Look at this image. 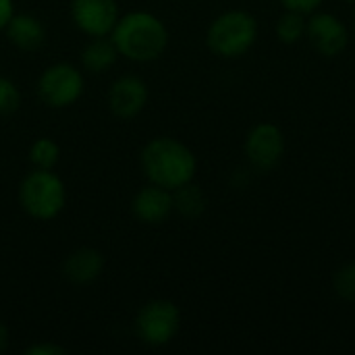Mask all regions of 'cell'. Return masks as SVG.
Wrapping results in <instances>:
<instances>
[{
    "label": "cell",
    "instance_id": "1",
    "mask_svg": "<svg viewBox=\"0 0 355 355\" xmlns=\"http://www.w3.org/2000/svg\"><path fill=\"white\" fill-rule=\"evenodd\" d=\"M141 171L148 183L175 191L196 179L198 158L193 150L177 137L160 135L150 139L139 154Z\"/></svg>",
    "mask_w": 355,
    "mask_h": 355
},
{
    "label": "cell",
    "instance_id": "2",
    "mask_svg": "<svg viewBox=\"0 0 355 355\" xmlns=\"http://www.w3.org/2000/svg\"><path fill=\"white\" fill-rule=\"evenodd\" d=\"M168 29L160 17L146 10H133L121 15L110 40L114 42L119 56L133 62H154L168 48Z\"/></svg>",
    "mask_w": 355,
    "mask_h": 355
},
{
    "label": "cell",
    "instance_id": "3",
    "mask_svg": "<svg viewBox=\"0 0 355 355\" xmlns=\"http://www.w3.org/2000/svg\"><path fill=\"white\" fill-rule=\"evenodd\" d=\"M260 25L258 19L241 8L220 12L206 31L208 50L225 60H235L245 56L258 42Z\"/></svg>",
    "mask_w": 355,
    "mask_h": 355
},
{
    "label": "cell",
    "instance_id": "4",
    "mask_svg": "<svg viewBox=\"0 0 355 355\" xmlns=\"http://www.w3.org/2000/svg\"><path fill=\"white\" fill-rule=\"evenodd\" d=\"M19 206L35 220H54L67 206V187L54 168H31L17 189Z\"/></svg>",
    "mask_w": 355,
    "mask_h": 355
},
{
    "label": "cell",
    "instance_id": "5",
    "mask_svg": "<svg viewBox=\"0 0 355 355\" xmlns=\"http://www.w3.org/2000/svg\"><path fill=\"white\" fill-rule=\"evenodd\" d=\"M181 331V310L171 300H152L135 316V333L148 347L168 345Z\"/></svg>",
    "mask_w": 355,
    "mask_h": 355
},
{
    "label": "cell",
    "instance_id": "6",
    "mask_svg": "<svg viewBox=\"0 0 355 355\" xmlns=\"http://www.w3.org/2000/svg\"><path fill=\"white\" fill-rule=\"evenodd\" d=\"M85 89L83 71L71 62H54L46 67L37 79L40 100L54 110L73 106Z\"/></svg>",
    "mask_w": 355,
    "mask_h": 355
},
{
    "label": "cell",
    "instance_id": "7",
    "mask_svg": "<svg viewBox=\"0 0 355 355\" xmlns=\"http://www.w3.org/2000/svg\"><path fill=\"white\" fill-rule=\"evenodd\" d=\"M285 135L279 125L270 121L256 123L243 141V152L250 162V166L258 173H270L275 171L283 156H285Z\"/></svg>",
    "mask_w": 355,
    "mask_h": 355
},
{
    "label": "cell",
    "instance_id": "8",
    "mask_svg": "<svg viewBox=\"0 0 355 355\" xmlns=\"http://www.w3.org/2000/svg\"><path fill=\"white\" fill-rule=\"evenodd\" d=\"M306 37L320 56L335 58L341 52H345L349 44V29L337 15L322 12L318 8L316 12L308 15Z\"/></svg>",
    "mask_w": 355,
    "mask_h": 355
},
{
    "label": "cell",
    "instance_id": "9",
    "mask_svg": "<svg viewBox=\"0 0 355 355\" xmlns=\"http://www.w3.org/2000/svg\"><path fill=\"white\" fill-rule=\"evenodd\" d=\"M119 17L116 0H71V19L87 37L110 35Z\"/></svg>",
    "mask_w": 355,
    "mask_h": 355
},
{
    "label": "cell",
    "instance_id": "10",
    "mask_svg": "<svg viewBox=\"0 0 355 355\" xmlns=\"http://www.w3.org/2000/svg\"><path fill=\"white\" fill-rule=\"evenodd\" d=\"M150 89L144 79L123 75L112 81L108 89V108L119 119H135L148 104Z\"/></svg>",
    "mask_w": 355,
    "mask_h": 355
},
{
    "label": "cell",
    "instance_id": "11",
    "mask_svg": "<svg viewBox=\"0 0 355 355\" xmlns=\"http://www.w3.org/2000/svg\"><path fill=\"white\" fill-rule=\"evenodd\" d=\"M131 212L144 225H152V227L162 225L175 212L173 191H168L160 185L148 183L133 196Z\"/></svg>",
    "mask_w": 355,
    "mask_h": 355
},
{
    "label": "cell",
    "instance_id": "12",
    "mask_svg": "<svg viewBox=\"0 0 355 355\" xmlns=\"http://www.w3.org/2000/svg\"><path fill=\"white\" fill-rule=\"evenodd\" d=\"M104 270V256L96 248H77L62 262V275L73 285H89Z\"/></svg>",
    "mask_w": 355,
    "mask_h": 355
},
{
    "label": "cell",
    "instance_id": "13",
    "mask_svg": "<svg viewBox=\"0 0 355 355\" xmlns=\"http://www.w3.org/2000/svg\"><path fill=\"white\" fill-rule=\"evenodd\" d=\"M8 42L19 50H37L46 40L44 23L27 12H15L8 25L4 27Z\"/></svg>",
    "mask_w": 355,
    "mask_h": 355
},
{
    "label": "cell",
    "instance_id": "14",
    "mask_svg": "<svg viewBox=\"0 0 355 355\" xmlns=\"http://www.w3.org/2000/svg\"><path fill=\"white\" fill-rule=\"evenodd\" d=\"M119 58V50L114 46V42L110 40V35H102V37H92L81 54H79V62L83 67V71L87 73H106L114 67Z\"/></svg>",
    "mask_w": 355,
    "mask_h": 355
},
{
    "label": "cell",
    "instance_id": "15",
    "mask_svg": "<svg viewBox=\"0 0 355 355\" xmlns=\"http://www.w3.org/2000/svg\"><path fill=\"white\" fill-rule=\"evenodd\" d=\"M173 202H175V212H179L185 218H198L206 212V196L204 191L191 183L179 187L173 191Z\"/></svg>",
    "mask_w": 355,
    "mask_h": 355
},
{
    "label": "cell",
    "instance_id": "16",
    "mask_svg": "<svg viewBox=\"0 0 355 355\" xmlns=\"http://www.w3.org/2000/svg\"><path fill=\"white\" fill-rule=\"evenodd\" d=\"M306 27H308V15L285 10L275 25V33L281 44L295 46L306 37Z\"/></svg>",
    "mask_w": 355,
    "mask_h": 355
},
{
    "label": "cell",
    "instance_id": "17",
    "mask_svg": "<svg viewBox=\"0 0 355 355\" xmlns=\"http://www.w3.org/2000/svg\"><path fill=\"white\" fill-rule=\"evenodd\" d=\"M60 158V148L52 137H37L29 146V162L33 168H54Z\"/></svg>",
    "mask_w": 355,
    "mask_h": 355
},
{
    "label": "cell",
    "instance_id": "18",
    "mask_svg": "<svg viewBox=\"0 0 355 355\" xmlns=\"http://www.w3.org/2000/svg\"><path fill=\"white\" fill-rule=\"evenodd\" d=\"M333 291L339 300L355 304V260L343 264L333 277Z\"/></svg>",
    "mask_w": 355,
    "mask_h": 355
},
{
    "label": "cell",
    "instance_id": "19",
    "mask_svg": "<svg viewBox=\"0 0 355 355\" xmlns=\"http://www.w3.org/2000/svg\"><path fill=\"white\" fill-rule=\"evenodd\" d=\"M21 108V89L6 77H0V116H10Z\"/></svg>",
    "mask_w": 355,
    "mask_h": 355
},
{
    "label": "cell",
    "instance_id": "20",
    "mask_svg": "<svg viewBox=\"0 0 355 355\" xmlns=\"http://www.w3.org/2000/svg\"><path fill=\"white\" fill-rule=\"evenodd\" d=\"M324 0H279V4L285 10H293V12H302V15H312L322 6Z\"/></svg>",
    "mask_w": 355,
    "mask_h": 355
},
{
    "label": "cell",
    "instance_id": "21",
    "mask_svg": "<svg viewBox=\"0 0 355 355\" xmlns=\"http://www.w3.org/2000/svg\"><path fill=\"white\" fill-rule=\"evenodd\" d=\"M67 347L52 343V341H42V343H33L25 349V355H64Z\"/></svg>",
    "mask_w": 355,
    "mask_h": 355
},
{
    "label": "cell",
    "instance_id": "22",
    "mask_svg": "<svg viewBox=\"0 0 355 355\" xmlns=\"http://www.w3.org/2000/svg\"><path fill=\"white\" fill-rule=\"evenodd\" d=\"M12 15H15V0H0V31H4Z\"/></svg>",
    "mask_w": 355,
    "mask_h": 355
},
{
    "label": "cell",
    "instance_id": "23",
    "mask_svg": "<svg viewBox=\"0 0 355 355\" xmlns=\"http://www.w3.org/2000/svg\"><path fill=\"white\" fill-rule=\"evenodd\" d=\"M6 345H8V329H6V324L0 320V354L6 349Z\"/></svg>",
    "mask_w": 355,
    "mask_h": 355
},
{
    "label": "cell",
    "instance_id": "24",
    "mask_svg": "<svg viewBox=\"0 0 355 355\" xmlns=\"http://www.w3.org/2000/svg\"><path fill=\"white\" fill-rule=\"evenodd\" d=\"M352 27H354V33H355V12H354V21H352Z\"/></svg>",
    "mask_w": 355,
    "mask_h": 355
},
{
    "label": "cell",
    "instance_id": "25",
    "mask_svg": "<svg viewBox=\"0 0 355 355\" xmlns=\"http://www.w3.org/2000/svg\"><path fill=\"white\" fill-rule=\"evenodd\" d=\"M345 2H347V4H354L355 6V0H345Z\"/></svg>",
    "mask_w": 355,
    "mask_h": 355
}]
</instances>
